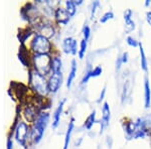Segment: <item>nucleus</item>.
<instances>
[{
	"instance_id": "obj_10",
	"label": "nucleus",
	"mask_w": 151,
	"mask_h": 149,
	"mask_svg": "<svg viewBox=\"0 0 151 149\" xmlns=\"http://www.w3.org/2000/svg\"><path fill=\"white\" fill-rule=\"evenodd\" d=\"M55 17L58 23L65 25V24L69 23L70 15L67 12L65 8H62V7H58L55 10Z\"/></svg>"
},
{
	"instance_id": "obj_8",
	"label": "nucleus",
	"mask_w": 151,
	"mask_h": 149,
	"mask_svg": "<svg viewBox=\"0 0 151 149\" xmlns=\"http://www.w3.org/2000/svg\"><path fill=\"white\" fill-rule=\"evenodd\" d=\"M40 113V109H38L35 105H32V104L26 105V107L24 108V111H23V114H24V117H25L26 121L30 122V123H35Z\"/></svg>"
},
{
	"instance_id": "obj_3",
	"label": "nucleus",
	"mask_w": 151,
	"mask_h": 149,
	"mask_svg": "<svg viewBox=\"0 0 151 149\" xmlns=\"http://www.w3.org/2000/svg\"><path fill=\"white\" fill-rule=\"evenodd\" d=\"M35 71L45 77L52 71V58L48 55H33L31 58Z\"/></svg>"
},
{
	"instance_id": "obj_14",
	"label": "nucleus",
	"mask_w": 151,
	"mask_h": 149,
	"mask_svg": "<svg viewBox=\"0 0 151 149\" xmlns=\"http://www.w3.org/2000/svg\"><path fill=\"white\" fill-rule=\"evenodd\" d=\"M18 58L20 63H22L24 67H29L30 66V58H29V52L26 48L25 45H21L19 48L18 53Z\"/></svg>"
},
{
	"instance_id": "obj_26",
	"label": "nucleus",
	"mask_w": 151,
	"mask_h": 149,
	"mask_svg": "<svg viewBox=\"0 0 151 149\" xmlns=\"http://www.w3.org/2000/svg\"><path fill=\"white\" fill-rule=\"evenodd\" d=\"M115 17V15H114V12L110 10V11H107L106 13H104L103 15L101 16V18H100V22L101 23H106L107 21L111 20V19H113Z\"/></svg>"
},
{
	"instance_id": "obj_13",
	"label": "nucleus",
	"mask_w": 151,
	"mask_h": 149,
	"mask_svg": "<svg viewBox=\"0 0 151 149\" xmlns=\"http://www.w3.org/2000/svg\"><path fill=\"white\" fill-rule=\"evenodd\" d=\"M11 87L13 89L14 93L16 94V96L19 100H22L24 97L27 95L28 93V88L23 84H20V83H16V82H12L11 83Z\"/></svg>"
},
{
	"instance_id": "obj_9",
	"label": "nucleus",
	"mask_w": 151,
	"mask_h": 149,
	"mask_svg": "<svg viewBox=\"0 0 151 149\" xmlns=\"http://www.w3.org/2000/svg\"><path fill=\"white\" fill-rule=\"evenodd\" d=\"M111 120V109L110 106L107 102H105L102 107V119L100 121V125H101V133L104 131L105 128L109 126Z\"/></svg>"
},
{
	"instance_id": "obj_4",
	"label": "nucleus",
	"mask_w": 151,
	"mask_h": 149,
	"mask_svg": "<svg viewBox=\"0 0 151 149\" xmlns=\"http://www.w3.org/2000/svg\"><path fill=\"white\" fill-rule=\"evenodd\" d=\"M30 48L35 55H48L52 52V43L47 37L36 33L31 40Z\"/></svg>"
},
{
	"instance_id": "obj_16",
	"label": "nucleus",
	"mask_w": 151,
	"mask_h": 149,
	"mask_svg": "<svg viewBox=\"0 0 151 149\" xmlns=\"http://www.w3.org/2000/svg\"><path fill=\"white\" fill-rule=\"evenodd\" d=\"M151 105V88L148 77H145L144 80V106L148 109Z\"/></svg>"
},
{
	"instance_id": "obj_1",
	"label": "nucleus",
	"mask_w": 151,
	"mask_h": 149,
	"mask_svg": "<svg viewBox=\"0 0 151 149\" xmlns=\"http://www.w3.org/2000/svg\"><path fill=\"white\" fill-rule=\"evenodd\" d=\"M48 121H50V114L47 112H40L30 131V138L35 143H38L42 139Z\"/></svg>"
},
{
	"instance_id": "obj_28",
	"label": "nucleus",
	"mask_w": 151,
	"mask_h": 149,
	"mask_svg": "<svg viewBox=\"0 0 151 149\" xmlns=\"http://www.w3.org/2000/svg\"><path fill=\"white\" fill-rule=\"evenodd\" d=\"M83 35H84V40H89L91 37V28L88 24H85L83 27Z\"/></svg>"
},
{
	"instance_id": "obj_34",
	"label": "nucleus",
	"mask_w": 151,
	"mask_h": 149,
	"mask_svg": "<svg viewBox=\"0 0 151 149\" xmlns=\"http://www.w3.org/2000/svg\"><path fill=\"white\" fill-rule=\"evenodd\" d=\"M145 5H146V6H147V5H150V1H148V0H147V1H146V3H145Z\"/></svg>"
},
{
	"instance_id": "obj_15",
	"label": "nucleus",
	"mask_w": 151,
	"mask_h": 149,
	"mask_svg": "<svg viewBox=\"0 0 151 149\" xmlns=\"http://www.w3.org/2000/svg\"><path fill=\"white\" fill-rule=\"evenodd\" d=\"M65 103V99L63 100L60 104H58V108L55 109V113H53V120H52V128H57L60 124V117H62V113H63V110H64V106Z\"/></svg>"
},
{
	"instance_id": "obj_19",
	"label": "nucleus",
	"mask_w": 151,
	"mask_h": 149,
	"mask_svg": "<svg viewBox=\"0 0 151 149\" xmlns=\"http://www.w3.org/2000/svg\"><path fill=\"white\" fill-rule=\"evenodd\" d=\"M63 62L60 57H53L52 58V74H62Z\"/></svg>"
},
{
	"instance_id": "obj_23",
	"label": "nucleus",
	"mask_w": 151,
	"mask_h": 149,
	"mask_svg": "<svg viewBox=\"0 0 151 149\" xmlns=\"http://www.w3.org/2000/svg\"><path fill=\"white\" fill-rule=\"evenodd\" d=\"M65 10L70 15V17L74 16L76 12H77V4H76V2L72 1V0L65 1Z\"/></svg>"
},
{
	"instance_id": "obj_20",
	"label": "nucleus",
	"mask_w": 151,
	"mask_h": 149,
	"mask_svg": "<svg viewBox=\"0 0 151 149\" xmlns=\"http://www.w3.org/2000/svg\"><path fill=\"white\" fill-rule=\"evenodd\" d=\"M32 33H33V30L30 27L28 28V26H27V27L19 30V33L17 35V38L21 42V45H24V42L26 41V40H27V38L32 35Z\"/></svg>"
},
{
	"instance_id": "obj_2",
	"label": "nucleus",
	"mask_w": 151,
	"mask_h": 149,
	"mask_svg": "<svg viewBox=\"0 0 151 149\" xmlns=\"http://www.w3.org/2000/svg\"><path fill=\"white\" fill-rule=\"evenodd\" d=\"M29 85L31 90L40 96H45L47 93V82L45 81V78L35 70L29 72Z\"/></svg>"
},
{
	"instance_id": "obj_33",
	"label": "nucleus",
	"mask_w": 151,
	"mask_h": 149,
	"mask_svg": "<svg viewBox=\"0 0 151 149\" xmlns=\"http://www.w3.org/2000/svg\"><path fill=\"white\" fill-rule=\"evenodd\" d=\"M7 149H13V142H12L11 138L7 139Z\"/></svg>"
},
{
	"instance_id": "obj_11",
	"label": "nucleus",
	"mask_w": 151,
	"mask_h": 149,
	"mask_svg": "<svg viewBox=\"0 0 151 149\" xmlns=\"http://www.w3.org/2000/svg\"><path fill=\"white\" fill-rule=\"evenodd\" d=\"M133 12L131 9H127L124 12V21H125V30L127 33H130L131 31H133L136 28L135 21L132 18Z\"/></svg>"
},
{
	"instance_id": "obj_32",
	"label": "nucleus",
	"mask_w": 151,
	"mask_h": 149,
	"mask_svg": "<svg viewBox=\"0 0 151 149\" xmlns=\"http://www.w3.org/2000/svg\"><path fill=\"white\" fill-rule=\"evenodd\" d=\"M146 20H147L148 24L151 26V10L146 12Z\"/></svg>"
},
{
	"instance_id": "obj_22",
	"label": "nucleus",
	"mask_w": 151,
	"mask_h": 149,
	"mask_svg": "<svg viewBox=\"0 0 151 149\" xmlns=\"http://www.w3.org/2000/svg\"><path fill=\"white\" fill-rule=\"evenodd\" d=\"M95 123H96V111H93L87 117L86 121H85V124H84V127L87 130H91V128L94 126Z\"/></svg>"
},
{
	"instance_id": "obj_24",
	"label": "nucleus",
	"mask_w": 151,
	"mask_h": 149,
	"mask_svg": "<svg viewBox=\"0 0 151 149\" xmlns=\"http://www.w3.org/2000/svg\"><path fill=\"white\" fill-rule=\"evenodd\" d=\"M129 60V55H128V53H123L122 55H120L118 58H117V62H116V68L117 70H119L121 67L128 62Z\"/></svg>"
},
{
	"instance_id": "obj_12",
	"label": "nucleus",
	"mask_w": 151,
	"mask_h": 149,
	"mask_svg": "<svg viewBox=\"0 0 151 149\" xmlns=\"http://www.w3.org/2000/svg\"><path fill=\"white\" fill-rule=\"evenodd\" d=\"M38 31L40 35L50 38L55 35V29L52 27V24L50 22H43V23H37Z\"/></svg>"
},
{
	"instance_id": "obj_27",
	"label": "nucleus",
	"mask_w": 151,
	"mask_h": 149,
	"mask_svg": "<svg viewBox=\"0 0 151 149\" xmlns=\"http://www.w3.org/2000/svg\"><path fill=\"white\" fill-rule=\"evenodd\" d=\"M102 73H103V69H102V67L101 66H97V67H95L94 69H92L91 77L92 78H97V77H99V76H101Z\"/></svg>"
},
{
	"instance_id": "obj_5",
	"label": "nucleus",
	"mask_w": 151,
	"mask_h": 149,
	"mask_svg": "<svg viewBox=\"0 0 151 149\" xmlns=\"http://www.w3.org/2000/svg\"><path fill=\"white\" fill-rule=\"evenodd\" d=\"M28 125L25 122L19 121L18 125L15 129V139L16 141L22 145L23 147H26V140H27V134H28Z\"/></svg>"
},
{
	"instance_id": "obj_25",
	"label": "nucleus",
	"mask_w": 151,
	"mask_h": 149,
	"mask_svg": "<svg viewBox=\"0 0 151 149\" xmlns=\"http://www.w3.org/2000/svg\"><path fill=\"white\" fill-rule=\"evenodd\" d=\"M87 46H88V40H81V45H80V50H79V58H83L85 57V53L87 52Z\"/></svg>"
},
{
	"instance_id": "obj_7",
	"label": "nucleus",
	"mask_w": 151,
	"mask_h": 149,
	"mask_svg": "<svg viewBox=\"0 0 151 149\" xmlns=\"http://www.w3.org/2000/svg\"><path fill=\"white\" fill-rule=\"evenodd\" d=\"M63 50L67 55H76L77 53H79L78 50V41L75 40L74 37H67L63 40Z\"/></svg>"
},
{
	"instance_id": "obj_31",
	"label": "nucleus",
	"mask_w": 151,
	"mask_h": 149,
	"mask_svg": "<svg viewBox=\"0 0 151 149\" xmlns=\"http://www.w3.org/2000/svg\"><path fill=\"white\" fill-rule=\"evenodd\" d=\"M105 94H106V87H104V89L102 90L101 95H100L99 99L97 100V103H100V102H102V100H103V99H104V97H105Z\"/></svg>"
},
{
	"instance_id": "obj_18",
	"label": "nucleus",
	"mask_w": 151,
	"mask_h": 149,
	"mask_svg": "<svg viewBox=\"0 0 151 149\" xmlns=\"http://www.w3.org/2000/svg\"><path fill=\"white\" fill-rule=\"evenodd\" d=\"M74 127H75V118H72L69 123V126H68V130L67 133H65V144H64V148L63 149H68L69 148V144L70 141V136H72V133L74 131Z\"/></svg>"
},
{
	"instance_id": "obj_30",
	"label": "nucleus",
	"mask_w": 151,
	"mask_h": 149,
	"mask_svg": "<svg viewBox=\"0 0 151 149\" xmlns=\"http://www.w3.org/2000/svg\"><path fill=\"white\" fill-rule=\"evenodd\" d=\"M97 8H100V2L99 1H95L93 2V6H92V13H91V18L93 19L95 18V15H96V12L98 9Z\"/></svg>"
},
{
	"instance_id": "obj_17",
	"label": "nucleus",
	"mask_w": 151,
	"mask_h": 149,
	"mask_svg": "<svg viewBox=\"0 0 151 149\" xmlns=\"http://www.w3.org/2000/svg\"><path fill=\"white\" fill-rule=\"evenodd\" d=\"M77 70H78V67H77V62L76 60H72V63H70V74H69V77H68V80H67V87L70 88L72 87L73 85V82H74L75 78H76V74H77Z\"/></svg>"
},
{
	"instance_id": "obj_21",
	"label": "nucleus",
	"mask_w": 151,
	"mask_h": 149,
	"mask_svg": "<svg viewBox=\"0 0 151 149\" xmlns=\"http://www.w3.org/2000/svg\"><path fill=\"white\" fill-rule=\"evenodd\" d=\"M139 50H140V60H141V69L144 71L145 73L148 72V60H147V58H146V53H145V50L143 48V45L142 43L140 42V45H139Z\"/></svg>"
},
{
	"instance_id": "obj_6",
	"label": "nucleus",
	"mask_w": 151,
	"mask_h": 149,
	"mask_svg": "<svg viewBox=\"0 0 151 149\" xmlns=\"http://www.w3.org/2000/svg\"><path fill=\"white\" fill-rule=\"evenodd\" d=\"M63 83L62 74H52L47 81V92L48 93H57L60 90Z\"/></svg>"
},
{
	"instance_id": "obj_29",
	"label": "nucleus",
	"mask_w": 151,
	"mask_h": 149,
	"mask_svg": "<svg viewBox=\"0 0 151 149\" xmlns=\"http://www.w3.org/2000/svg\"><path fill=\"white\" fill-rule=\"evenodd\" d=\"M126 41H127V45L130 46H133V48H137V46L140 45V41H137L132 36H127L126 38Z\"/></svg>"
}]
</instances>
